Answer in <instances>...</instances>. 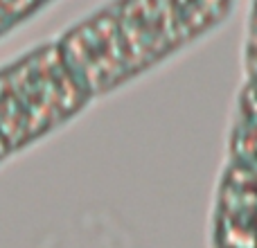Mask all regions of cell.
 Listing matches in <instances>:
<instances>
[{"label":"cell","instance_id":"cell-3","mask_svg":"<svg viewBox=\"0 0 257 248\" xmlns=\"http://www.w3.org/2000/svg\"><path fill=\"white\" fill-rule=\"evenodd\" d=\"M210 248H257V169L228 160L214 185Z\"/></svg>","mask_w":257,"mask_h":248},{"label":"cell","instance_id":"cell-1","mask_svg":"<svg viewBox=\"0 0 257 248\" xmlns=\"http://www.w3.org/2000/svg\"><path fill=\"white\" fill-rule=\"evenodd\" d=\"M235 7L237 0H106L54 41L97 102L212 36Z\"/></svg>","mask_w":257,"mask_h":248},{"label":"cell","instance_id":"cell-2","mask_svg":"<svg viewBox=\"0 0 257 248\" xmlns=\"http://www.w3.org/2000/svg\"><path fill=\"white\" fill-rule=\"evenodd\" d=\"M93 104L54 36L0 63V165L66 129Z\"/></svg>","mask_w":257,"mask_h":248},{"label":"cell","instance_id":"cell-5","mask_svg":"<svg viewBox=\"0 0 257 248\" xmlns=\"http://www.w3.org/2000/svg\"><path fill=\"white\" fill-rule=\"evenodd\" d=\"M57 0H0V41L41 16Z\"/></svg>","mask_w":257,"mask_h":248},{"label":"cell","instance_id":"cell-4","mask_svg":"<svg viewBox=\"0 0 257 248\" xmlns=\"http://www.w3.org/2000/svg\"><path fill=\"white\" fill-rule=\"evenodd\" d=\"M230 160L257 169V93L248 90L239 99L230 133Z\"/></svg>","mask_w":257,"mask_h":248}]
</instances>
